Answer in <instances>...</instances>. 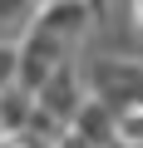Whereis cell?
<instances>
[{
  "label": "cell",
  "instance_id": "obj_1",
  "mask_svg": "<svg viewBox=\"0 0 143 148\" xmlns=\"http://www.w3.org/2000/svg\"><path fill=\"white\" fill-rule=\"evenodd\" d=\"M30 25H40L54 40H64V45L79 49L89 40V30L99 25V10L89 5V0H44V5H35V20Z\"/></svg>",
  "mask_w": 143,
  "mask_h": 148
},
{
  "label": "cell",
  "instance_id": "obj_2",
  "mask_svg": "<svg viewBox=\"0 0 143 148\" xmlns=\"http://www.w3.org/2000/svg\"><path fill=\"white\" fill-rule=\"evenodd\" d=\"M89 99V89H84V74H79V59H64L54 74H49V79L35 89V104L40 109H49L59 123H69V119H74L79 114V104Z\"/></svg>",
  "mask_w": 143,
  "mask_h": 148
},
{
  "label": "cell",
  "instance_id": "obj_3",
  "mask_svg": "<svg viewBox=\"0 0 143 148\" xmlns=\"http://www.w3.org/2000/svg\"><path fill=\"white\" fill-rule=\"evenodd\" d=\"M10 84H20V45L0 40V89H10Z\"/></svg>",
  "mask_w": 143,
  "mask_h": 148
},
{
  "label": "cell",
  "instance_id": "obj_4",
  "mask_svg": "<svg viewBox=\"0 0 143 148\" xmlns=\"http://www.w3.org/2000/svg\"><path fill=\"white\" fill-rule=\"evenodd\" d=\"M35 0H0V20H30Z\"/></svg>",
  "mask_w": 143,
  "mask_h": 148
}]
</instances>
